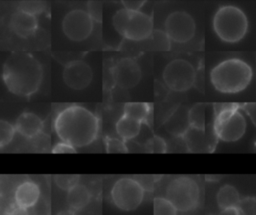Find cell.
I'll use <instances>...</instances> for the list:
<instances>
[{
	"mask_svg": "<svg viewBox=\"0 0 256 215\" xmlns=\"http://www.w3.org/2000/svg\"><path fill=\"white\" fill-rule=\"evenodd\" d=\"M79 179L80 176L76 174H57L54 176L55 184L65 191H69L72 187L78 184Z\"/></svg>",
	"mask_w": 256,
	"mask_h": 215,
	"instance_id": "484cf974",
	"label": "cell"
},
{
	"mask_svg": "<svg viewBox=\"0 0 256 215\" xmlns=\"http://www.w3.org/2000/svg\"><path fill=\"white\" fill-rule=\"evenodd\" d=\"M151 39V42L153 43V47L156 49L161 50H167L170 48V38L166 34L165 31L160 30H154L152 35L149 37Z\"/></svg>",
	"mask_w": 256,
	"mask_h": 215,
	"instance_id": "f1b7e54d",
	"label": "cell"
},
{
	"mask_svg": "<svg viewBox=\"0 0 256 215\" xmlns=\"http://www.w3.org/2000/svg\"><path fill=\"white\" fill-rule=\"evenodd\" d=\"M6 215H30L29 210L23 207H20L18 205L12 206L6 213Z\"/></svg>",
	"mask_w": 256,
	"mask_h": 215,
	"instance_id": "d590c367",
	"label": "cell"
},
{
	"mask_svg": "<svg viewBox=\"0 0 256 215\" xmlns=\"http://www.w3.org/2000/svg\"><path fill=\"white\" fill-rule=\"evenodd\" d=\"M52 153H76V147H74L73 145L64 142V141H60L58 143H56L53 148H52Z\"/></svg>",
	"mask_w": 256,
	"mask_h": 215,
	"instance_id": "836d02e7",
	"label": "cell"
},
{
	"mask_svg": "<svg viewBox=\"0 0 256 215\" xmlns=\"http://www.w3.org/2000/svg\"><path fill=\"white\" fill-rule=\"evenodd\" d=\"M218 215H237L235 212V209H229V210H221V212Z\"/></svg>",
	"mask_w": 256,
	"mask_h": 215,
	"instance_id": "8d00e7d4",
	"label": "cell"
},
{
	"mask_svg": "<svg viewBox=\"0 0 256 215\" xmlns=\"http://www.w3.org/2000/svg\"><path fill=\"white\" fill-rule=\"evenodd\" d=\"M13 198L16 205L26 209L32 208L39 201L40 188L35 182L25 180L17 185L14 190Z\"/></svg>",
	"mask_w": 256,
	"mask_h": 215,
	"instance_id": "5bb4252c",
	"label": "cell"
},
{
	"mask_svg": "<svg viewBox=\"0 0 256 215\" xmlns=\"http://www.w3.org/2000/svg\"><path fill=\"white\" fill-rule=\"evenodd\" d=\"M128 15H129V10L123 8L118 10L112 19V23L114 26V29L121 35L123 36L124 30H125V26H126V22L128 19Z\"/></svg>",
	"mask_w": 256,
	"mask_h": 215,
	"instance_id": "4dcf8cb0",
	"label": "cell"
},
{
	"mask_svg": "<svg viewBox=\"0 0 256 215\" xmlns=\"http://www.w3.org/2000/svg\"><path fill=\"white\" fill-rule=\"evenodd\" d=\"M91 200V192L84 184H76L67 191V203L69 208L77 211L88 205Z\"/></svg>",
	"mask_w": 256,
	"mask_h": 215,
	"instance_id": "ac0fdd59",
	"label": "cell"
},
{
	"mask_svg": "<svg viewBox=\"0 0 256 215\" xmlns=\"http://www.w3.org/2000/svg\"><path fill=\"white\" fill-rule=\"evenodd\" d=\"M93 19L90 14L82 9H74L66 13L62 20V31L72 41H83L93 31Z\"/></svg>",
	"mask_w": 256,
	"mask_h": 215,
	"instance_id": "9c48e42d",
	"label": "cell"
},
{
	"mask_svg": "<svg viewBox=\"0 0 256 215\" xmlns=\"http://www.w3.org/2000/svg\"><path fill=\"white\" fill-rule=\"evenodd\" d=\"M188 119L191 127L205 129V104L196 103L188 110Z\"/></svg>",
	"mask_w": 256,
	"mask_h": 215,
	"instance_id": "603a6c76",
	"label": "cell"
},
{
	"mask_svg": "<svg viewBox=\"0 0 256 215\" xmlns=\"http://www.w3.org/2000/svg\"><path fill=\"white\" fill-rule=\"evenodd\" d=\"M110 196L113 204L123 211H133L144 199V187L136 179L122 177L113 184Z\"/></svg>",
	"mask_w": 256,
	"mask_h": 215,
	"instance_id": "52a82bcc",
	"label": "cell"
},
{
	"mask_svg": "<svg viewBox=\"0 0 256 215\" xmlns=\"http://www.w3.org/2000/svg\"><path fill=\"white\" fill-rule=\"evenodd\" d=\"M19 9L36 15L37 13L42 11L43 5H42V3L37 2V1H25L20 4Z\"/></svg>",
	"mask_w": 256,
	"mask_h": 215,
	"instance_id": "d6a6232c",
	"label": "cell"
},
{
	"mask_svg": "<svg viewBox=\"0 0 256 215\" xmlns=\"http://www.w3.org/2000/svg\"><path fill=\"white\" fill-rule=\"evenodd\" d=\"M122 4L125 9L129 11H140V9L145 4V1L143 0H124L122 1Z\"/></svg>",
	"mask_w": 256,
	"mask_h": 215,
	"instance_id": "e575fe53",
	"label": "cell"
},
{
	"mask_svg": "<svg viewBox=\"0 0 256 215\" xmlns=\"http://www.w3.org/2000/svg\"><path fill=\"white\" fill-rule=\"evenodd\" d=\"M16 131L25 138H34L43 129V121L32 112H23L15 122Z\"/></svg>",
	"mask_w": 256,
	"mask_h": 215,
	"instance_id": "2e32d148",
	"label": "cell"
},
{
	"mask_svg": "<svg viewBox=\"0 0 256 215\" xmlns=\"http://www.w3.org/2000/svg\"><path fill=\"white\" fill-rule=\"evenodd\" d=\"M164 28V31L171 40L177 43H186L194 37L196 24L189 13L174 11L165 19Z\"/></svg>",
	"mask_w": 256,
	"mask_h": 215,
	"instance_id": "30bf717a",
	"label": "cell"
},
{
	"mask_svg": "<svg viewBox=\"0 0 256 215\" xmlns=\"http://www.w3.org/2000/svg\"><path fill=\"white\" fill-rule=\"evenodd\" d=\"M235 212L237 215H256V198L254 196L241 198Z\"/></svg>",
	"mask_w": 256,
	"mask_h": 215,
	"instance_id": "d4e9b609",
	"label": "cell"
},
{
	"mask_svg": "<svg viewBox=\"0 0 256 215\" xmlns=\"http://www.w3.org/2000/svg\"><path fill=\"white\" fill-rule=\"evenodd\" d=\"M152 111V105L146 102H127L123 108V114L141 123H146Z\"/></svg>",
	"mask_w": 256,
	"mask_h": 215,
	"instance_id": "44dd1931",
	"label": "cell"
},
{
	"mask_svg": "<svg viewBox=\"0 0 256 215\" xmlns=\"http://www.w3.org/2000/svg\"><path fill=\"white\" fill-rule=\"evenodd\" d=\"M10 27L17 36L27 38L36 31L38 27L37 18L34 14L18 9L10 18Z\"/></svg>",
	"mask_w": 256,
	"mask_h": 215,
	"instance_id": "9a60e30c",
	"label": "cell"
},
{
	"mask_svg": "<svg viewBox=\"0 0 256 215\" xmlns=\"http://www.w3.org/2000/svg\"><path fill=\"white\" fill-rule=\"evenodd\" d=\"M105 147L107 153H127L129 151L125 141L116 137L107 136L105 138Z\"/></svg>",
	"mask_w": 256,
	"mask_h": 215,
	"instance_id": "4316f807",
	"label": "cell"
},
{
	"mask_svg": "<svg viewBox=\"0 0 256 215\" xmlns=\"http://www.w3.org/2000/svg\"><path fill=\"white\" fill-rule=\"evenodd\" d=\"M253 78L252 67L240 58H228L210 71V81L215 90L225 94H235L248 87Z\"/></svg>",
	"mask_w": 256,
	"mask_h": 215,
	"instance_id": "3957f363",
	"label": "cell"
},
{
	"mask_svg": "<svg viewBox=\"0 0 256 215\" xmlns=\"http://www.w3.org/2000/svg\"><path fill=\"white\" fill-rule=\"evenodd\" d=\"M64 83L73 90H82L88 87L93 78V71L89 64L82 60L69 62L63 69Z\"/></svg>",
	"mask_w": 256,
	"mask_h": 215,
	"instance_id": "8fae6325",
	"label": "cell"
},
{
	"mask_svg": "<svg viewBox=\"0 0 256 215\" xmlns=\"http://www.w3.org/2000/svg\"><path fill=\"white\" fill-rule=\"evenodd\" d=\"M112 77L117 86L130 89L138 85L142 72L139 64L131 58L120 59L112 68Z\"/></svg>",
	"mask_w": 256,
	"mask_h": 215,
	"instance_id": "4fadbf2b",
	"label": "cell"
},
{
	"mask_svg": "<svg viewBox=\"0 0 256 215\" xmlns=\"http://www.w3.org/2000/svg\"><path fill=\"white\" fill-rule=\"evenodd\" d=\"M54 130L61 141L76 148L85 147L97 138L99 120L87 108L73 104L58 112L54 119Z\"/></svg>",
	"mask_w": 256,
	"mask_h": 215,
	"instance_id": "6da1fadb",
	"label": "cell"
},
{
	"mask_svg": "<svg viewBox=\"0 0 256 215\" xmlns=\"http://www.w3.org/2000/svg\"><path fill=\"white\" fill-rule=\"evenodd\" d=\"M15 132H17L15 126H13L8 121L1 120L0 121V147H4L8 145L12 141L15 135Z\"/></svg>",
	"mask_w": 256,
	"mask_h": 215,
	"instance_id": "83f0119b",
	"label": "cell"
},
{
	"mask_svg": "<svg viewBox=\"0 0 256 215\" xmlns=\"http://www.w3.org/2000/svg\"><path fill=\"white\" fill-rule=\"evenodd\" d=\"M180 110V109H179ZM177 110L174 114L167 120L166 129L176 137H182L186 130L190 127L188 119V111L184 113L183 111Z\"/></svg>",
	"mask_w": 256,
	"mask_h": 215,
	"instance_id": "7402d4cb",
	"label": "cell"
},
{
	"mask_svg": "<svg viewBox=\"0 0 256 215\" xmlns=\"http://www.w3.org/2000/svg\"><path fill=\"white\" fill-rule=\"evenodd\" d=\"M240 199L239 191L231 184L222 185L216 194V202L221 210L235 209Z\"/></svg>",
	"mask_w": 256,
	"mask_h": 215,
	"instance_id": "e0dca14e",
	"label": "cell"
},
{
	"mask_svg": "<svg viewBox=\"0 0 256 215\" xmlns=\"http://www.w3.org/2000/svg\"><path fill=\"white\" fill-rule=\"evenodd\" d=\"M162 76L164 83L170 90L184 92L194 85L196 70L189 61L178 58L170 61L165 66Z\"/></svg>",
	"mask_w": 256,
	"mask_h": 215,
	"instance_id": "ba28073f",
	"label": "cell"
},
{
	"mask_svg": "<svg viewBox=\"0 0 256 215\" xmlns=\"http://www.w3.org/2000/svg\"><path fill=\"white\" fill-rule=\"evenodd\" d=\"M152 18L141 11H129L123 37L131 41H143L153 33Z\"/></svg>",
	"mask_w": 256,
	"mask_h": 215,
	"instance_id": "7c38bea8",
	"label": "cell"
},
{
	"mask_svg": "<svg viewBox=\"0 0 256 215\" xmlns=\"http://www.w3.org/2000/svg\"><path fill=\"white\" fill-rule=\"evenodd\" d=\"M214 136L223 142L240 140L247 129V121L237 104H215Z\"/></svg>",
	"mask_w": 256,
	"mask_h": 215,
	"instance_id": "5b68a950",
	"label": "cell"
},
{
	"mask_svg": "<svg viewBox=\"0 0 256 215\" xmlns=\"http://www.w3.org/2000/svg\"><path fill=\"white\" fill-rule=\"evenodd\" d=\"M212 26L220 40L226 43H237L246 36L249 22L245 12L238 6L223 5L216 10Z\"/></svg>",
	"mask_w": 256,
	"mask_h": 215,
	"instance_id": "277c9868",
	"label": "cell"
},
{
	"mask_svg": "<svg viewBox=\"0 0 256 215\" xmlns=\"http://www.w3.org/2000/svg\"><path fill=\"white\" fill-rule=\"evenodd\" d=\"M181 138L184 141L187 150L190 152H202L205 151L208 146L205 129H198L190 126Z\"/></svg>",
	"mask_w": 256,
	"mask_h": 215,
	"instance_id": "d6986e66",
	"label": "cell"
},
{
	"mask_svg": "<svg viewBox=\"0 0 256 215\" xmlns=\"http://www.w3.org/2000/svg\"><path fill=\"white\" fill-rule=\"evenodd\" d=\"M56 215H76L75 211L72 209H68V210H62L59 213H57Z\"/></svg>",
	"mask_w": 256,
	"mask_h": 215,
	"instance_id": "74e56055",
	"label": "cell"
},
{
	"mask_svg": "<svg viewBox=\"0 0 256 215\" xmlns=\"http://www.w3.org/2000/svg\"><path fill=\"white\" fill-rule=\"evenodd\" d=\"M88 13L90 14L93 21L101 22L102 20V6L98 1H89L88 2Z\"/></svg>",
	"mask_w": 256,
	"mask_h": 215,
	"instance_id": "1f68e13d",
	"label": "cell"
},
{
	"mask_svg": "<svg viewBox=\"0 0 256 215\" xmlns=\"http://www.w3.org/2000/svg\"><path fill=\"white\" fill-rule=\"evenodd\" d=\"M142 123L130 118L126 115H122L116 122L115 129L118 136L124 141H130L136 138L141 130Z\"/></svg>",
	"mask_w": 256,
	"mask_h": 215,
	"instance_id": "ffe728a7",
	"label": "cell"
},
{
	"mask_svg": "<svg viewBox=\"0 0 256 215\" xmlns=\"http://www.w3.org/2000/svg\"><path fill=\"white\" fill-rule=\"evenodd\" d=\"M2 78L7 89L19 96L34 94L43 78L40 62L30 53L11 54L3 65Z\"/></svg>",
	"mask_w": 256,
	"mask_h": 215,
	"instance_id": "7a4b0ae2",
	"label": "cell"
},
{
	"mask_svg": "<svg viewBox=\"0 0 256 215\" xmlns=\"http://www.w3.org/2000/svg\"><path fill=\"white\" fill-rule=\"evenodd\" d=\"M154 215H177V208L166 197H156L153 201Z\"/></svg>",
	"mask_w": 256,
	"mask_h": 215,
	"instance_id": "cb8c5ba5",
	"label": "cell"
},
{
	"mask_svg": "<svg viewBox=\"0 0 256 215\" xmlns=\"http://www.w3.org/2000/svg\"><path fill=\"white\" fill-rule=\"evenodd\" d=\"M165 197L174 204L178 211H192L199 203V185L193 178L188 176L173 178L166 187Z\"/></svg>",
	"mask_w": 256,
	"mask_h": 215,
	"instance_id": "8992f818",
	"label": "cell"
},
{
	"mask_svg": "<svg viewBox=\"0 0 256 215\" xmlns=\"http://www.w3.org/2000/svg\"><path fill=\"white\" fill-rule=\"evenodd\" d=\"M145 148L146 151L150 153H165L168 149L166 141L157 135L153 136L146 142Z\"/></svg>",
	"mask_w": 256,
	"mask_h": 215,
	"instance_id": "f546056e",
	"label": "cell"
}]
</instances>
